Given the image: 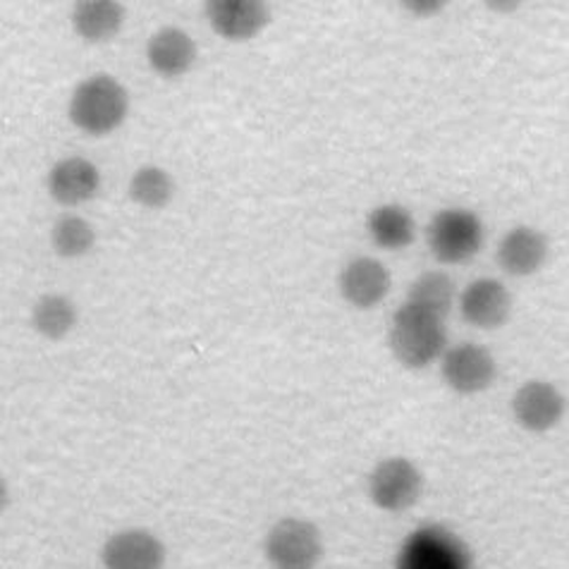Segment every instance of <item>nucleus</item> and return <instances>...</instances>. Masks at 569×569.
<instances>
[{"label": "nucleus", "mask_w": 569, "mask_h": 569, "mask_svg": "<svg viewBox=\"0 0 569 569\" xmlns=\"http://www.w3.org/2000/svg\"><path fill=\"white\" fill-rule=\"evenodd\" d=\"M390 350L409 369H423L436 361L448 345L442 316L405 302L392 316Z\"/></svg>", "instance_id": "1"}, {"label": "nucleus", "mask_w": 569, "mask_h": 569, "mask_svg": "<svg viewBox=\"0 0 569 569\" xmlns=\"http://www.w3.org/2000/svg\"><path fill=\"white\" fill-rule=\"evenodd\" d=\"M130 97L116 77L97 74L77 87L70 101V120L79 130L103 137L118 130L128 118Z\"/></svg>", "instance_id": "2"}, {"label": "nucleus", "mask_w": 569, "mask_h": 569, "mask_svg": "<svg viewBox=\"0 0 569 569\" xmlns=\"http://www.w3.org/2000/svg\"><path fill=\"white\" fill-rule=\"evenodd\" d=\"M431 254L440 263H465L481 251L483 226L477 213L467 209H448L433 216L429 232Z\"/></svg>", "instance_id": "3"}, {"label": "nucleus", "mask_w": 569, "mask_h": 569, "mask_svg": "<svg viewBox=\"0 0 569 569\" xmlns=\"http://www.w3.org/2000/svg\"><path fill=\"white\" fill-rule=\"evenodd\" d=\"M266 558L273 569H316L323 558L321 533L311 521L280 519L268 531Z\"/></svg>", "instance_id": "4"}, {"label": "nucleus", "mask_w": 569, "mask_h": 569, "mask_svg": "<svg viewBox=\"0 0 569 569\" xmlns=\"http://www.w3.org/2000/svg\"><path fill=\"white\" fill-rule=\"evenodd\" d=\"M423 491L421 471L405 460V457H390L378 465L369 477V496L376 508L386 512H405L415 508Z\"/></svg>", "instance_id": "5"}, {"label": "nucleus", "mask_w": 569, "mask_h": 569, "mask_svg": "<svg viewBox=\"0 0 569 569\" xmlns=\"http://www.w3.org/2000/svg\"><path fill=\"white\" fill-rule=\"evenodd\" d=\"M398 569H471L469 550L455 533L426 527L407 539Z\"/></svg>", "instance_id": "6"}, {"label": "nucleus", "mask_w": 569, "mask_h": 569, "mask_svg": "<svg viewBox=\"0 0 569 569\" xmlns=\"http://www.w3.org/2000/svg\"><path fill=\"white\" fill-rule=\"evenodd\" d=\"M496 359L481 345H455L442 357V378L460 395H477L496 381Z\"/></svg>", "instance_id": "7"}, {"label": "nucleus", "mask_w": 569, "mask_h": 569, "mask_svg": "<svg viewBox=\"0 0 569 569\" xmlns=\"http://www.w3.org/2000/svg\"><path fill=\"white\" fill-rule=\"evenodd\" d=\"M101 560L106 569H163L166 546L151 531L128 529L110 536Z\"/></svg>", "instance_id": "8"}, {"label": "nucleus", "mask_w": 569, "mask_h": 569, "mask_svg": "<svg viewBox=\"0 0 569 569\" xmlns=\"http://www.w3.org/2000/svg\"><path fill=\"white\" fill-rule=\"evenodd\" d=\"M207 14L216 34L228 41H249L271 20V8L263 0H211Z\"/></svg>", "instance_id": "9"}, {"label": "nucleus", "mask_w": 569, "mask_h": 569, "mask_svg": "<svg viewBox=\"0 0 569 569\" xmlns=\"http://www.w3.org/2000/svg\"><path fill=\"white\" fill-rule=\"evenodd\" d=\"M512 412L519 426L527 431L543 433L556 426L565 415V398L556 386L529 381L521 386L512 400Z\"/></svg>", "instance_id": "10"}, {"label": "nucleus", "mask_w": 569, "mask_h": 569, "mask_svg": "<svg viewBox=\"0 0 569 569\" xmlns=\"http://www.w3.org/2000/svg\"><path fill=\"white\" fill-rule=\"evenodd\" d=\"M512 297L502 282L493 278L473 280L462 295V316L477 328L493 330L508 323Z\"/></svg>", "instance_id": "11"}, {"label": "nucleus", "mask_w": 569, "mask_h": 569, "mask_svg": "<svg viewBox=\"0 0 569 569\" xmlns=\"http://www.w3.org/2000/svg\"><path fill=\"white\" fill-rule=\"evenodd\" d=\"M46 184H49L51 197L62 207H79V203L97 197L101 176L99 168L87 158H66L51 168Z\"/></svg>", "instance_id": "12"}, {"label": "nucleus", "mask_w": 569, "mask_h": 569, "mask_svg": "<svg viewBox=\"0 0 569 569\" xmlns=\"http://www.w3.org/2000/svg\"><path fill=\"white\" fill-rule=\"evenodd\" d=\"M340 290L347 302L357 309H371L381 305L390 290L388 268L376 259H355L347 263L340 276Z\"/></svg>", "instance_id": "13"}, {"label": "nucleus", "mask_w": 569, "mask_h": 569, "mask_svg": "<svg viewBox=\"0 0 569 569\" xmlns=\"http://www.w3.org/2000/svg\"><path fill=\"white\" fill-rule=\"evenodd\" d=\"M147 56L156 74L176 79L192 70L197 60V43L187 31L178 27H166L151 37Z\"/></svg>", "instance_id": "14"}, {"label": "nucleus", "mask_w": 569, "mask_h": 569, "mask_svg": "<svg viewBox=\"0 0 569 569\" xmlns=\"http://www.w3.org/2000/svg\"><path fill=\"white\" fill-rule=\"evenodd\" d=\"M548 257L546 234L533 228H515L502 237L498 247V263L510 276H531L539 271Z\"/></svg>", "instance_id": "15"}, {"label": "nucleus", "mask_w": 569, "mask_h": 569, "mask_svg": "<svg viewBox=\"0 0 569 569\" xmlns=\"http://www.w3.org/2000/svg\"><path fill=\"white\" fill-rule=\"evenodd\" d=\"M124 22V8L118 0H79L72 10V24L89 43L113 39Z\"/></svg>", "instance_id": "16"}, {"label": "nucleus", "mask_w": 569, "mask_h": 569, "mask_svg": "<svg viewBox=\"0 0 569 569\" xmlns=\"http://www.w3.org/2000/svg\"><path fill=\"white\" fill-rule=\"evenodd\" d=\"M367 228L371 240L383 249H405L415 242V218L398 203H386L369 213Z\"/></svg>", "instance_id": "17"}, {"label": "nucleus", "mask_w": 569, "mask_h": 569, "mask_svg": "<svg viewBox=\"0 0 569 569\" xmlns=\"http://www.w3.org/2000/svg\"><path fill=\"white\" fill-rule=\"evenodd\" d=\"M31 323H34V328L43 338L60 340L74 328L77 309L68 297L46 295L37 302L34 313H31Z\"/></svg>", "instance_id": "18"}, {"label": "nucleus", "mask_w": 569, "mask_h": 569, "mask_svg": "<svg viewBox=\"0 0 569 569\" xmlns=\"http://www.w3.org/2000/svg\"><path fill=\"white\" fill-rule=\"evenodd\" d=\"M172 192H176V182H172L170 172L158 166L139 168L130 182V197L147 209L168 207Z\"/></svg>", "instance_id": "19"}, {"label": "nucleus", "mask_w": 569, "mask_h": 569, "mask_svg": "<svg viewBox=\"0 0 569 569\" xmlns=\"http://www.w3.org/2000/svg\"><path fill=\"white\" fill-rule=\"evenodd\" d=\"M452 297L455 282L446 273H423L412 288H409L407 302L429 309L446 319L452 307Z\"/></svg>", "instance_id": "20"}, {"label": "nucleus", "mask_w": 569, "mask_h": 569, "mask_svg": "<svg viewBox=\"0 0 569 569\" xmlns=\"http://www.w3.org/2000/svg\"><path fill=\"white\" fill-rule=\"evenodd\" d=\"M51 242L60 257L77 259L84 257L93 247V242H97V232H93V228L84 218L62 216L51 232Z\"/></svg>", "instance_id": "21"}, {"label": "nucleus", "mask_w": 569, "mask_h": 569, "mask_svg": "<svg viewBox=\"0 0 569 569\" xmlns=\"http://www.w3.org/2000/svg\"><path fill=\"white\" fill-rule=\"evenodd\" d=\"M446 3H407L409 10H419L423 14H431V12H438Z\"/></svg>", "instance_id": "22"}, {"label": "nucleus", "mask_w": 569, "mask_h": 569, "mask_svg": "<svg viewBox=\"0 0 569 569\" xmlns=\"http://www.w3.org/2000/svg\"><path fill=\"white\" fill-rule=\"evenodd\" d=\"M8 502H10V491H8V483H6V479H3V477H0V515L6 512Z\"/></svg>", "instance_id": "23"}]
</instances>
